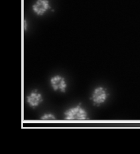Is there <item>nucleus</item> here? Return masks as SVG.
<instances>
[{"label":"nucleus","mask_w":140,"mask_h":154,"mask_svg":"<svg viewBox=\"0 0 140 154\" xmlns=\"http://www.w3.org/2000/svg\"><path fill=\"white\" fill-rule=\"evenodd\" d=\"M64 119L68 120H82L88 119V114L86 109L78 104L65 111Z\"/></svg>","instance_id":"f257e3e1"},{"label":"nucleus","mask_w":140,"mask_h":154,"mask_svg":"<svg viewBox=\"0 0 140 154\" xmlns=\"http://www.w3.org/2000/svg\"><path fill=\"white\" fill-rule=\"evenodd\" d=\"M108 96L106 89L102 86H98L93 90L90 100L92 101L93 105L98 107L104 103L107 99Z\"/></svg>","instance_id":"f03ea898"},{"label":"nucleus","mask_w":140,"mask_h":154,"mask_svg":"<svg viewBox=\"0 0 140 154\" xmlns=\"http://www.w3.org/2000/svg\"><path fill=\"white\" fill-rule=\"evenodd\" d=\"M50 84L54 91H59L64 93L66 91L67 84L64 77L59 75L51 77L50 80Z\"/></svg>","instance_id":"7ed1b4c3"},{"label":"nucleus","mask_w":140,"mask_h":154,"mask_svg":"<svg viewBox=\"0 0 140 154\" xmlns=\"http://www.w3.org/2000/svg\"><path fill=\"white\" fill-rule=\"evenodd\" d=\"M26 101L30 107L33 108H36L42 103L43 101V98L42 94L39 92L37 89H35L26 97Z\"/></svg>","instance_id":"20e7f679"},{"label":"nucleus","mask_w":140,"mask_h":154,"mask_svg":"<svg viewBox=\"0 0 140 154\" xmlns=\"http://www.w3.org/2000/svg\"><path fill=\"white\" fill-rule=\"evenodd\" d=\"M51 8L48 0H37L33 6V11L39 16L45 14Z\"/></svg>","instance_id":"39448f33"},{"label":"nucleus","mask_w":140,"mask_h":154,"mask_svg":"<svg viewBox=\"0 0 140 154\" xmlns=\"http://www.w3.org/2000/svg\"><path fill=\"white\" fill-rule=\"evenodd\" d=\"M40 119L43 120H54L56 119V117L53 114L45 113L44 114Z\"/></svg>","instance_id":"423d86ee"}]
</instances>
